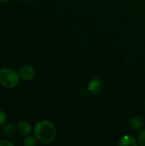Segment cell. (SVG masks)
<instances>
[{
	"instance_id": "obj_3",
	"label": "cell",
	"mask_w": 145,
	"mask_h": 146,
	"mask_svg": "<svg viewBox=\"0 0 145 146\" xmlns=\"http://www.w3.org/2000/svg\"><path fill=\"white\" fill-rule=\"evenodd\" d=\"M18 73L21 80L28 81L33 79L35 75V69L30 65H24L20 68Z\"/></svg>"
},
{
	"instance_id": "obj_5",
	"label": "cell",
	"mask_w": 145,
	"mask_h": 146,
	"mask_svg": "<svg viewBox=\"0 0 145 146\" xmlns=\"http://www.w3.org/2000/svg\"><path fill=\"white\" fill-rule=\"evenodd\" d=\"M16 130L21 135H28L32 133V127L27 121H20L16 125Z\"/></svg>"
},
{
	"instance_id": "obj_8",
	"label": "cell",
	"mask_w": 145,
	"mask_h": 146,
	"mask_svg": "<svg viewBox=\"0 0 145 146\" xmlns=\"http://www.w3.org/2000/svg\"><path fill=\"white\" fill-rule=\"evenodd\" d=\"M3 132L5 135L7 136H13L15 133V127L10 124V123H7V124H4L3 127Z\"/></svg>"
},
{
	"instance_id": "obj_11",
	"label": "cell",
	"mask_w": 145,
	"mask_h": 146,
	"mask_svg": "<svg viewBox=\"0 0 145 146\" xmlns=\"http://www.w3.org/2000/svg\"><path fill=\"white\" fill-rule=\"evenodd\" d=\"M7 120V115L5 114L4 111H3L2 110H0V127L3 126L6 122Z\"/></svg>"
},
{
	"instance_id": "obj_13",
	"label": "cell",
	"mask_w": 145,
	"mask_h": 146,
	"mask_svg": "<svg viewBox=\"0 0 145 146\" xmlns=\"http://www.w3.org/2000/svg\"><path fill=\"white\" fill-rule=\"evenodd\" d=\"M9 1H10V0H0V2H3V3H5V2H9Z\"/></svg>"
},
{
	"instance_id": "obj_12",
	"label": "cell",
	"mask_w": 145,
	"mask_h": 146,
	"mask_svg": "<svg viewBox=\"0 0 145 146\" xmlns=\"http://www.w3.org/2000/svg\"><path fill=\"white\" fill-rule=\"evenodd\" d=\"M14 144L8 140H0V146H13Z\"/></svg>"
},
{
	"instance_id": "obj_10",
	"label": "cell",
	"mask_w": 145,
	"mask_h": 146,
	"mask_svg": "<svg viewBox=\"0 0 145 146\" xmlns=\"http://www.w3.org/2000/svg\"><path fill=\"white\" fill-rule=\"evenodd\" d=\"M138 144L141 146H145V129L142 130L138 135Z\"/></svg>"
},
{
	"instance_id": "obj_1",
	"label": "cell",
	"mask_w": 145,
	"mask_h": 146,
	"mask_svg": "<svg viewBox=\"0 0 145 146\" xmlns=\"http://www.w3.org/2000/svg\"><path fill=\"white\" fill-rule=\"evenodd\" d=\"M34 136L41 143L50 144L56 139V129L55 125L47 120H43L36 123L33 129Z\"/></svg>"
},
{
	"instance_id": "obj_4",
	"label": "cell",
	"mask_w": 145,
	"mask_h": 146,
	"mask_svg": "<svg viewBox=\"0 0 145 146\" xmlns=\"http://www.w3.org/2000/svg\"><path fill=\"white\" fill-rule=\"evenodd\" d=\"M103 88V81L98 78L92 79L88 84V91L92 94H97Z\"/></svg>"
},
{
	"instance_id": "obj_9",
	"label": "cell",
	"mask_w": 145,
	"mask_h": 146,
	"mask_svg": "<svg viewBox=\"0 0 145 146\" xmlns=\"http://www.w3.org/2000/svg\"><path fill=\"white\" fill-rule=\"evenodd\" d=\"M37 144V139L32 136H28L26 137L24 141H23V145L25 146H35Z\"/></svg>"
},
{
	"instance_id": "obj_2",
	"label": "cell",
	"mask_w": 145,
	"mask_h": 146,
	"mask_svg": "<svg viewBox=\"0 0 145 146\" xmlns=\"http://www.w3.org/2000/svg\"><path fill=\"white\" fill-rule=\"evenodd\" d=\"M20 75L13 68H3L0 69V84L5 88H14L20 81Z\"/></svg>"
},
{
	"instance_id": "obj_14",
	"label": "cell",
	"mask_w": 145,
	"mask_h": 146,
	"mask_svg": "<svg viewBox=\"0 0 145 146\" xmlns=\"http://www.w3.org/2000/svg\"><path fill=\"white\" fill-rule=\"evenodd\" d=\"M21 1H22V2H26V1H28V0H21Z\"/></svg>"
},
{
	"instance_id": "obj_6",
	"label": "cell",
	"mask_w": 145,
	"mask_h": 146,
	"mask_svg": "<svg viewBox=\"0 0 145 146\" xmlns=\"http://www.w3.org/2000/svg\"><path fill=\"white\" fill-rule=\"evenodd\" d=\"M137 145V140L131 135H125L119 141V145L121 146H136Z\"/></svg>"
},
{
	"instance_id": "obj_7",
	"label": "cell",
	"mask_w": 145,
	"mask_h": 146,
	"mask_svg": "<svg viewBox=\"0 0 145 146\" xmlns=\"http://www.w3.org/2000/svg\"><path fill=\"white\" fill-rule=\"evenodd\" d=\"M144 122L143 119L139 116H135L131 119L130 126L132 129H134L136 131L142 130L144 128Z\"/></svg>"
}]
</instances>
